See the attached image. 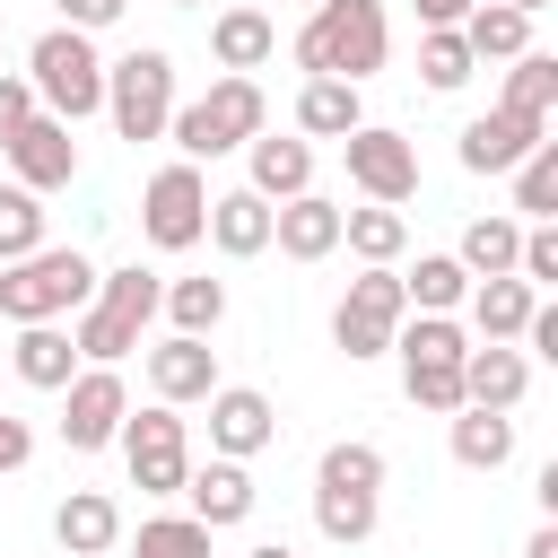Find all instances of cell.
Here are the masks:
<instances>
[{"mask_svg": "<svg viewBox=\"0 0 558 558\" xmlns=\"http://www.w3.org/2000/svg\"><path fill=\"white\" fill-rule=\"evenodd\" d=\"M122 462H131V488H148V497H183V480H192V453H183V418L157 401V410H140V418H122Z\"/></svg>", "mask_w": 558, "mask_h": 558, "instance_id": "obj_10", "label": "cell"}, {"mask_svg": "<svg viewBox=\"0 0 558 558\" xmlns=\"http://www.w3.org/2000/svg\"><path fill=\"white\" fill-rule=\"evenodd\" d=\"M9 174H17V192H61L70 174H78V140H70V122H52V113H35V122H17L9 140Z\"/></svg>", "mask_w": 558, "mask_h": 558, "instance_id": "obj_13", "label": "cell"}, {"mask_svg": "<svg viewBox=\"0 0 558 558\" xmlns=\"http://www.w3.org/2000/svg\"><path fill=\"white\" fill-rule=\"evenodd\" d=\"M96 296V262L87 253H70V244H44V253H26V262H9L0 270V314L26 331V323H61V314H78Z\"/></svg>", "mask_w": 558, "mask_h": 558, "instance_id": "obj_4", "label": "cell"}, {"mask_svg": "<svg viewBox=\"0 0 558 558\" xmlns=\"http://www.w3.org/2000/svg\"><path fill=\"white\" fill-rule=\"evenodd\" d=\"M401 323H410L401 270H357V279H349V296H340V314H331V340H340L349 357H384Z\"/></svg>", "mask_w": 558, "mask_h": 558, "instance_id": "obj_9", "label": "cell"}, {"mask_svg": "<svg viewBox=\"0 0 558 558\" xmlns=\"http://www.w3.org/2000/svg\"><path fill=\"white\" fill-rule=\"evenodd\" d=\"M262 87L253 78H218L201 105H174V148H183V166H201V157H227V148H244V140H262Z\"/></svg>", "mask_w": 558, "mask_h": 558, "instance_id": "obj_6", "label": "cell"}, {"mask_svg": "<svg viewBox=\"0 0 558 558\" xmlns=\"http://www.w3.org/2000/svg\"><path fill=\"white\" fill-rule=\"evenodd\" d=\"M122 418H131V392H122V375H113V366H78V375L61 384V445H70V453L113 445V436H122Z\"/></svg>", "mask_w": 558, "mask_h": 558, "instance_id": "obj_12", "label": "cell"}, {"mask_svg": "<svg viewBox=\"0 0 558 558\" xmlns=\"http://www.w3.org/2000/svg\"><path fill=\"white\" fill-rule=\"evenodd\" d=\"M506 9H514V17H541V9H549V0H506Z\"/></svg>", "mask_w": 558, "mask_h": 558, "instance_id": "obj_46", "label": "cell"}, {"mask_svg": "<svg viewBox=\"0 0 558 558\" xmlns=\"http://www.w3.org/2000/svg\"><path fill=\"white\" fill-rule=\"evenodd\" d=\"M462 357H471V349H462ZM462 357H401V392H410V410L453 418V410H462Z\"/></svg>", "mask_w": 558, "mask_h": 558, "instance_id": "obj_32", "label": "cell"}, {"mask_svg": "<svg viewBox=\"0 0 558 558\" xmlns=\"http://www.w3.org/2000/svg\"><path fill=\"white\" fill-rule=\"evenodd\" d=\"M462 305H471V331H480V340H523V323H532L541 296H532L523 279H471Z\"/></svg>", "mask_w": 558, "mask_h": 558, "instance_id": "obj_25", "label": "cell"}, {"mask_svg": "<svg viewBox=\"0 0 558 558\" xmlns=\"http://www.w3.org/2000/svg\"><path fill=\"white\" fill-rule=\"evenodd\" d=\"M183 497H192V523L227 532V523H244V514H253V471H244V462H209V471H192V480H183Z\"/></svg>", "mask_w": 558, "mask_h": 558, "instance_id": "obj_20", "label": "cell"}, {"mask_svg": "<svg viewBox=\"0 0 558 558\" xmlns=\"http://www.w3.org/2000/svg\"><path fill=\"white\" fill-rule=\"evenodd\" d=\"M392 52V17L384 0H314V17L296 26V70L305 78H349L366 87Z\"/></svg>", "mask_w": 558, "mask_h": 558, "instance_id": "obj_1", "label": "cell"}, {"mask_svg": "<svg viewBox=\"0 0 558 558\" xmlns=\"http://www.w3.org/2000/svg\"><path fill=\"white\" fill-rule=\"evenodd\" d=\"M453 35L471 44V61H514V52H532V17H514L506 0H480Z\"/></svg>", "mask_w": 558, "mask_h": 558, "instance_id": "obj_29", "label": "cell"}, {"mask_svg": "<svg viewBox=\"0 0 558 558\" xmlns=\"http://www.w3.org/2000/svg\"><path fill=\"white\" fill-rule=\"evenodd\" d=\"M270 44H279V26H270L262 9H218V26H209V52H218L227 78H253V70L270 61Z\"/></svg>", "mask_w": 558, "mask_h": 558, "instance_id": "obj_21", "label": "cell"}, {"mask_svg": "<svg viewBox=\"0 0 558 558\" xmlns=\"http://www.w3.org/2000/svg\"><path fill=\"white\" fill-rule=\"evenodd\" d=\"M514 279L541 296V288H558V227H523V253H514Z\"/></svg>", "mask_w": 558, "mask_h": 558, "instance_id": "obj_39", "label": "cell"}, {"mask_svg": "<svg viewBox=\"0 0 558 558\" xmlns=\"http://www.w3.org/2000/svg\"><path fill=\"white\" fill-rule=\"evenodd\" d=\"M471 70H480V61H471V44H462L453 26H427V44H418V78H427L436 96H453Z\"/></svg>", "mask_w": 558, "mask_h": 558, "instance_id": "obj_37", "label": "cell"}, {"mask_svg": "<svg viewBox=\"0 0 558 558\" xmlns=\"http://www.w3.org/2000/svg\"><path fill=\"white\" fill-rule=\"evenodd\" d=\"M375 497H384V453L375 445H331L323 462H314V523H323V541H340V549H357L366 532H375Z\"/></svg>", "mask_w": 558, "mask_h": 558, "instance_id": "obj_3", "label": "cell"}, {"mask_svg": "<svg viewBox=\"0 0 558 558\" xmlns=\"http://www.w3.org/2000/svg\"><path fill=\"white\" fill-rule=\"evenodd\" d=\"M340 157H349V183H357L366 201H384V209H401V201L418 192V148H410L401 131H384V122H357V131L340 140Z\"/></svg>", "mask_w": 558, "mask_h": 558, "instance_id": "obj_11", "label": "cell"}, {"mask_svg": "<svg viewBox=\"0 0 558 558\" xmlns=\"http://www.w3.org/2000/svg\"><path fill=\"white\" fill-rule=\"evenodd\" d=\"M26 87H35V105H44L52 122H87V113H105V61H96V44L70 35V26L35 35V52H26Z\"/></svg>", "mask_w": 558, "mask_h": 558, "instance_id": "obj_5", "label": "cell"}, {"mask_svg": "<svg viewBox=\"0 0 558 558\" xmlns=\"http://www.w3.org/2000/svg\"><path fill=\"white\" fill-rule=\"evenodd\" d=\"M514 209H523V218H541V227L558 218V140H541V148L514 166Z\"/></svg>", "mask_w": 558, "mask_h": 558, "instance_id": "obj_36", "label": "cell"}, {"mask_svg": "<svg viewBox=\"0 0 558 558\" xmlns=\"http://www.w3.org/2000/svg\"><path fill=\"white\" fill-rule=\"evenodd\" d=\"M270 244H279L288 262H323V253H340V201H323V192L279 201V209H270Z\"/></svg>", "mask_w": 558, "mask_h": 558, "instance_id": "obj_17", "label": "cell"}, {"mask_svg": "<svg viewBox=\"0 0 558 558\" xmlns=\"http://www.w3.org/2000/svg\"><path fill=\"white\" fill-rule=\"evenodd\" d=\"M401 296H410V314H453L471 296V270L453 253H418V270H401Z\"/></svg>", "mask_w": 558, "mask_h": 558, "instance_id": "obj_31", "label": "cell"}, {"mask_svg": "<svg viewBox=\"0 0 558 558\" xmlns=\"http://www.w3.org/2000/svg\"><path fill=\"white\" fill-rule=\"evenodd\" d=\"M17 122H35V87H26L17 70H0V140H9Z\"/></svg>", "mask_w": 558, "mask_h": 558, "instance_id": "obj_41", "label": "cell"}, {"mask_svg": "<svg viewBox=\"0 0 558 558\" xmlns=\"http://www.w3.org/2000/svg\"><path fill=\"white\" fill-rule=\"evenodd\" d=\"M523 384H532V357L506 349V340H480V349L462 357V410H514Z\"/></svg>", "mask_w": 558, "mask_h": 558, "instance_id": "obj_18", "label": "cell"}, {"mask_svg": "<svg viewBox=\"0 0 558 558\" xmlns=\"http://www.w3.org/2000/svg\"><path fill=\"white\" fill-rule=\"evenodd\" d=\"M514 253H523V227H514V218H471L453 262H462L471 279H514Z\"/></svg>", "mask_w": 558, "mask_h": 558, "instance_id": "obj_30", "label": "cell"}, {"mask_svg": "<svg viewBox=\"0 0 558 558\" xmlns=\"http://www.w3.org/2000/svg\"><path fill=\"white\" fill-rule=\"evenodd\" d=\"M26 253H44V201L17 192V183H0V270L26 262Z\"/></svg>", "mask_w": 558, "mask_h": 558, "instance_id": "obj_35", "label": "cell"}, {"mask_svg": "<svg viewBox=\"0 0 558 558\" xmlns=\"http://www.w3.org/2000/svg\"><path fill=\"white\" fill-rule=\"evenodd\" d=\"M523 558H558V523H541V532L523 541Z\"/></svg>", "mask_w": 558, "mask_h": 558, "instance_id": "obj_44", "label": "cell"}, {"mask_svg": "<svg viewBox=\"0 0 558 558\" xmlns=\"http://www.w3.org/2000/svg\"><path fill=\"white\" fill-rule=\"evenodd\" d=\"M9 357H17V384H35V392H61V384L78 375V349H70V331H52V323H26Z\"/></svg>", "mask_w": 558, "mask_h": 558, "instance_id": "obj_27", "label": "cell"}, {"mask_svg": "<svg viewBox=\"0 0 558 558\" xmlns=\"http://www.w3.org/2000/svg\"><path fill=\"white\" fill-rule=\"evenodd\" d=\"M549 105H558V61H549V52H514V70H506V113L549 122Z\"/></svg>", "mask_w": 558, "mask_h": 558, "instance_id": "obj_34", "label": "cell"}, {"mask_svg": "<svg viewBox=\"0 0 558 558\" xmlns=\"http://www.w3.org/2000/svg\"><path fill=\"white\" fill-rule=\"evenodd\" d=\"M244 558H296V549H288V541H262V549H244Z\"/></svg>", "mask_w": 558, "mask_h": 558, "instance_id": "obj_45", "label": "cell"}, {"mask_svg": "<svg viewBox=\"0 0 558 558\" xmlns=\"http://www.w3.org/2000/svg\"><path fill=\"white\" fill-rule=\"evenodd\" d=\"M209 244L235 253V262H253V253L270 244V201H262V192H218V201H209Z\"/></svg>", "mask_w": 558, "mask_h": 558, "instance_id": "obj_23", "label": "cell"}, {"mask_svg": "<svg viewBox=\"0 0 558 558\" xmlns=\"http://www.w3.org/2000/svg\"><path fill=\"white\" fill-rule=\"evenodd\" d=\"M244 157H253V183H244V192H262V201L314 192V148H305V140H244Z\"/></svg>", "mask_w": 558, "mask_h": 558, "instance_id": "obj_22", "label": "cell"}, {"mask_svg": "<svg viewBox=\"0 0 558 558\" xmlns=\"http://www.w3.org/2000/svg\"><path fill=\"white\" fill-rule=\"evenodd\" d=\"M105 113H113L122 140H166V122H174V61L157 44L105 61Z\"/></svg>", "mask_w": 558, "mask_h": 558, "instance_id": "obj_7", "label": "cell"}, {"mask_svg": "<svg viewBox=\"0 0 558 558\" xmlns=\"http://www.w3.org/2000/svg\"><path fill=\"white\" fill-rule=\"evenodd\" d=\"M52 532H61V558H105V549L122 541V506H113L105 488H70V497L52 506Z\"/></svg>", "mask_w": 558, "mask_h": 558, "instance_id": "obj_19", "label": "cell"}, {"mask_svg": "<svg viewBox=\"0 0 558 558\" xmlns=\"http://www.w3.org/2000/svg\"><path fill=\"white\" fill-rule=\"evenodd\" d=\"M357 122H366V105H357L349 78H305V87H296V131H314V140H349Z\"/></svg>", "mask_w": 558, "mask_h": 558, "instance_id": "obj_26", "label": "cell"}, {"mask_svg": "<svg viewBox=\"0 0 558 558\" xmlns=\"http://www.w3.org/2000/svg\"><path fill=\"white\" fill-rule=\"evenodd\" d=\"M480 0H418V26H462Z\"/></svg>", "mask_w": 558, "mask_h": 558, "instance_id": "obj_43", "label": "cell"}, {"mask_svg": "<svg viewBox=\"0 0 558 558\" xmlns=\"http://www.w3.org/2000/svg\"><path fill=\"white\" fill-rule=\"evenodd\" d=\"M52 9H61V26H70V35H96V26H113L131 0H52Z\"/></svg>", "mask_w": 558, "mask_h": 558, "instance_id": "obj_40", "label": "cell"}, {"mask_svg": "<svg viewBox=\"0 0 558 558\" xmlns=\"http://www.w3.org/2000/svg\"><path fill=\"white\" fill-rule=\"evenodd\" d=\"M157 296H166V279L157 270H96V296L78 305V323H70V349L87 357V366H113V357H131L140 349V331H148V314H157Z\"/></svg>", "mask_w": 558, "mask_h": 558, "instance_id": "obj_2", "label": "cell"}, {"mask_svg": "<svg viewBox=\"0 0 558 558\" xmlns=\"http://www.w3.org/2000/svg\"><path fill=\"white\" fill-rule=\"evenodd\" d=\"M453 462L462 471H506L514 462V418L506 410H453Z\"/></svg>", "mask_w": 558, "mask_h": 558, "instance_id": "obj_28", "label": "cell"}, {"mask_svg": "<svg viewBox=\"0 0 558 558\" xmlns=\"http://www.w3.org/2000/svg\"><path fill=\"white\" fill-rule=\"evenodd\" d=\"M148 392H157L166 410H174V401H209V392H218V349H209V340H183V331L157 340V349H148Z\"/></svg>", "mask_w": 558, "mask_h": 558, "instance_id": "obj_16", "label": "cell"}, {"mask_svg": "<svg viewBox=\"0 0 558 558\" xmlns=\"http://www.w3.org/2000/svg\"><path fill=\"white\" fill-rule=\"evenodd\" d=\"M174 9H201V0H174Z\"/></svg>", "mask_w": 558, "mask_h": 558, "instance_id": "obj_47", "label": "cell"}, {"mask_svg": "<svg viewBox=\"0 0 558 558\" xmlns=\"http://www.w3.org/2000/svg\"><path fill=\"white\" fill-rule=\"evenodd\" d=\"M532 148H541V122H532V113H506V105H497V113L462 122V166H471V174H514Z\"/></svg>", "mask_w": 558, "mask_h": 558, "instance_id": "obj_15", "label": "cell"}, {"mask_svg": "<svg viewBox=\"0 0 558 558\" xmlns=\"http://www.w3.org/2000/svg\"><path fill=\"white\" fill-rule=\"evenodd\" d=\"M140 558H209V523H192V514H148V523H140Z\"/></svg>", "mask_w": 558, "mask_h": 558, "instance_id": "obj_38", "label": "cell"}, {"mask_svg": "<svg viewBox=\"0 0 558 558\" xmlns=\"http://www.w3.org/2000/svg\"><path fill=\"white\" fill-rule=\"evenodd\" d=\"M0 44H9V35H0Z\"/></svg>", "mask_w": 558, "mask_h": 558, "instance_id": "obj_48", "label": "cell"}, {"mask_svg": "<svg viewBox=\"0 0 558 558\" xmlns=\"http://www.w3.org/2000/svg\"><path fill=\"white\" fill-rule=\"evenodd\" d=\"M140 227H148L157 253H192L209 235V183H201V166H183V157L157 166L148 192H140Z\"/></svg>", "mask_w": 558, "mask_h": 558, "instance_id": "obj_8", "label": "cell"}, {"mask_svg": "<svg viewBox=\"0 0 558 558\" xmlns=\"http://www.w3.org/2000/svg\"><path fill=\"white\" fill-rule=\"evenodd\" d=\"M340 244H349L366 270H392V262H401V244H410V218H401V209H384V201L340 209Z\"/></svg>", "mask_w": 558, "mask_h": 558, "instance_id": "obj_24", "label": "cell"}, {"mask_svg": "<svg viewBox=\"0 0 558 558\" xmlns=\"http://www.w3.org/2000/svg\"><path fill=\"white\" fill-rule=\"evenodd\" d=\"M270 436H279L270 392H253V384H218L209 392V445H218V462H253Z\"/></svg>", "mask_w": 558, "mask_h": 558, "instance_id": "obj_14", "label": "cell"}, {"mask_svg": "<svg viewBox=\"0 0 558 558\" xmlns=\"http://www.w3.org/2000/svg\"><path fill=\"white\" fill-rule=\"evenodd\" d=\"M157 305L174 314V331H183V340H209V331L227 323V288H218V279H174Z\"/></svg>", "mask_w": 558, "mask_h": 558, "instance_id": "obj_33", "label": "cell"}, {"mask_svg": "<svg viewBox=\"0 0 558 558\" xmlns=\"http://www.w3.org/2000/svg\"><path fill=\"white\" fill-rule=\"evenodd\" d=\"M26 453H35V427H26V418H9V410H0V471H17V462H26Z\"/></svg>", "mask_w": 558, "mask_h": 558, "instance_id": "obj_42", "label": "cell"}]
</instances>
